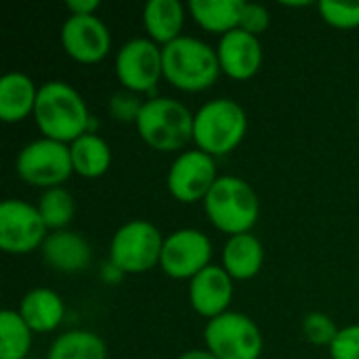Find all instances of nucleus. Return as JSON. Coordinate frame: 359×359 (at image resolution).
<instances>
[{
    "mask_svg": "<svg viewBox=\"0 0 359 359\" xmlns=\"http://www.w3.org/2000/svg\"><path fill=\"white\" fill-rule=\"evenodd\" d=\"M34 122L42 137L65 145L86 133H95V120L84 97L65 80H48L40 84Z\"/></svg>",
    "mask_w": 359,
    "mask_h": 359,
    "instance_id": "nucleus-1",
    "label": "nucleus"
},
{
    "mask_svg": "<svg viewBox=\"0 0 359 359\" xmlns=\"http://www.w3.org/2000/svg\"><path fill=\"white\" fill-rule=\"evenodd\" d=\"M162 63L164 80L183 93L208 90L223 74L217 48L194 36H181L162 46Z\"/></svg>",
    "mask_w": 359,
    "mask_h": 359,
    "instance_id": "nucleus-2",
    "label": "nucleus"
},
{
    "mask_svg": "<svg viewBox=\"0 0 359 359\" xmlns=\"http://www.w3.org/2000/svg\"><path fill=\"white\" fill-rule=\"evenodd\" d=\"M202 204L212 227L229 238L250 233L261 212L257 191L236 175H221Z\"/></svg>",
    "mask_w": 359,
    "mask_h": 359,
    "instance_id": "nucleus-3",
    "label": "nucleus"
},
{
    "mask_svg": "<svg viewBox=\"0 0 359 359\" xmlns=\"http://www.w3.org/2000/svg\"><path fill=\"white\" fill-rule=\"evenodd\" d=\"M248 130L246 109L229 97L206 101L194 114V145L196 149L221 158L238 149Z\"/></svg>",
    "mask_w": 359,
    "mask_h": 359,
    "instance_id": "nucleus-4",
    "label": "nucleus"
},
{
    "mask_svg": "<svg viewBox=\"0 0 359 359\" xmlns=\"http://www.w3.org/2000/svg\"><path fill=\"white\" fill-rule=\"evenodd\" d=\"M135 126L141 141L162 154L181 151L194 143V114L172 97L147 99Z\"/></svg>",
    "mask_w": 359,
    "mask_h": 359,
    "instance_id": "nucleus-5",
    "label": "nucleus"
},
{
    "mask_svg": "<svg viewBox=\"0 0 359 359\" xmlns=\"http://www.w3.org/2000/svg\"><path fill=\"white\" fill-rule=\"evenodd\" d=\"M164 238L166 236H162V231L145 219L128 221L109 242V263L124 276L147 273L160 265Z\"/></svg>",
    "mask_w": 359,
    "mask_h": 359,
    "instance_id": "nucleus-6",
    "label": "nucleus"
},
{
    "mask_svg": "<svg viewBox=\"0 0 359 359\" xmlns=\"http://www.w3.org/2000/svg\"><path fill=\"white\" fill-rule=\"evenodd\" d=\"M15 170L23 183L42 191L63 187V183L74 175L69 145L46 137L34 139L17 154Z\"/></svg>",
    "mask_w": 359,
    "mask_h": 359,
    "instance_id": "nucleus-7",
    "label": "nucleus"
},
{
    "mask_svg": "<svg viewBox=\"0 0 359 359\" xmlns=\"http://www.w3.org/2000/svg\"><path fill=\"white\" fill-rule=\"evenodd\" d=\"M204 345L219 359H259L263 353V334L246 313L227 311L206 322Z\"/></svg>",
    "mask_w": 359,
    "mask_h": 359,
    "instance_id": "nucleus-8",
    "label": "nucleus"
},
{
    "mask_svg": "<svg viewBox=\"0 0 359 359\" xmlns=\"http://www.w3.org/2000/svg\"><path fill=\"white\" fill-rule=\"evenodd\" d=\"M116 76L124 90L145 95L164 78L162 46L149 38H133L118 48Z\"/></svg>",
    "mask_w": 359,
    "mask_h": 359,
    "instance_id": "nucleus-9",
    "label": "nucleus"
},
{
    "mask_svg": "<svg viewBox=\"0 0 359 359\" xmlns=\"http://www.w3.org/2000/svg\"><path fill=\"white\" fill-rule=\"evenodd\" d=\"M48 233L34 204L19 198L0 204V248L6 255H29L42 248Z\"/></svg>",
    "mask_w": 359,
    "mask_h": 359,
    "instance_id": "nucleus-10",
    "label": "nucleus"
},
{
    "mask_svg": "<svg viewBox=\"0 0 359 359\" xmlns=\"http://www.w3.org/2000/svg\"><path fill=\"white\" fill-rule=\"evenodd\" d=\"M219 177L217 158L200 149H185L172 160L166 175V187L177 202L196 204L206 200Z\"/></svg>",
    "mask_w": 359,
    "mask_h": 359,
    "instance_id": "nucleus-11",
    "label": "nucleus"
},
{
    "mask_svg": "<svg viewBox=\"0 0 359 359\" xmlns=\"http://www.w3.org/2000/svg\"><path fill=\"white\" fill-rule=\"evenodd\" d=\"M212 242L194 227H183L164 238L160 269L172 280H194L200 271L210 267Z\"/></svg>",
    "mask_w": 359,
    "mask_h": 359,
    "instance_id": "nucleus-12",
    "label": "nucleus"
},
{
    "mask_svg": "<svg viewBox=\"0 0 359 359\" xmlns=\"http://www.w3.org/2000/svg\"><path fill=\"white\" fill-rule=\"evenodd\" d=\"M61 48L82 65L103 61L111 50L109 27L97 15H69L59 32Z\"/></svg>",
    "mask_w": 359,
    "mask_h": 359,
    "instance_id": "nucleus-13",
    "label": "nucleus"
},
{
    "mask_svg": "<svg viewBox=\"0 0 359 359\" xmlns=\"http://www.w3.org/2000/svg\"><path fill=\"white\" fill-rule=\"evenodd\" d=\"M215 48H217L221 72L231 80H240V82L250 80L259 74L263 65L261 40L240 27L221 36Z\"/></svg>",
    "mask_w": 359,
    "mask_h": 359,
    "instance_id": "nucleus-14",
    "label": "nucleus"
},
{
    "mask_svg": "<svg viewBox=\"0 0 359 359\" xmlns=\"http://www.w3.org/2000/svg\"><path fill=\"white\" fill-rule=\"evenodd\" d=\"M233 284L236 282L223 267H219V265L206 267L194 280H189L191 309L200 318H206L208 322L227 313L229 305L233 301V292H236Z\"/></svg>",
    "mask_w": 359,
    "mask_h": 359,
    "instance_id": "nucleus-15",
    "label": "nucleus"
},
{
    "mask_svg": "<svg viewBox=\"0 0 359 359\" xmlns=\"http://www.w3.org/2000/svg\"><path fill=\"white\" fill-rule=\"evenodd\" d=\"M44 263L59 273H80L93 261L88 240L72 229L50 231L40 248Z\"/></svg>",
    "mask_w": 359,
    "mask_h": 359,
    "instance_id": "nucleus-16",
    "label": "nucleus"
},
{
    "mask_svg": "<svg viewBox=\"0 0 359 359\" xmlns=\"http://www.w3.org/2000/svg\"><path fill=\"white\" fill-rule=\"evenodd\" d=\"M265 263V248L261 240L250 233L227 238L221 255V267L231 276L233 282H246L261 273Z\"/></svg>",
    "mask_w": 359,
    "mask_h": 359,
    "instance_id": "nucleus-17",
    "label": "nucleus"
},
{
    "mask_svg": "<svg viewBox=\"0 0 359 359\" xmlns=\"http://www.w3.org/2000/svg\"><path fill=\"white\" fill-rule=\"evenodd\" d=\"M36 82L23 72H8L0 78V120L6 124L23 122L34 116L38 101Z\"/></svg>",
    "mask_w": 359,
    "mask_h": 359,
    "instance_id": "nucleus-18",
    "label": "nucleus"
},
{
    "mask_svg": "<svg viewBox=\"0 0 359 359\" xmlns=\"http://www.w3.org/2000/svg\"><path fill=\"white\" fill-rule=\"evenodd\" d=\"M19 316L32 328L34 334H46L57 330L65 320V303L50 288H32L19 303Z\"/></svg>",
    "mask_w": 359,
    "mask_h": 359,
    "instance_id": "nucleus-19",
    "label": "nucleus"
},
{
    "mask_svg": "<svg viewBox=\"0 0 359 359\" xmlns=\"http://www.w3.org/2000/svg\"><path fill=\"white\" fill-rule=\"evenodd\" d=\"M185 6L179 0H149L143 6V27L149 40L166 46L183 36Z\"/></svg>",
    "mask_w": 359,
    "mask_h": 359,
    "instance_id": "nucleus-20",
    "label": "nucleus"
},
{
    "mask_svg": "<svg viewBox=\"0 0 359 359\" xmlns=\"http://www.w3.org/2000/svg\"><path fill=\"white\" fill-rule=\"evenodd\" d=\"M242 6L244 0H191L187 13L204 32L225 36L240 27Z\"/></svg>",
    "mask_w": 359,
    "mask_h": 359,
    "instance_id": "nucleus-21",
    "label": "nucleus"
},
{
    "mask_svg": "<svg viewBox=\"0 0 359 359\" xmlns=\"http://www.w3.org/2000/svg\"><path fill=\"white\" fill-rule=\"evenodd\" d=\"M74 175L84 179H99L111 166V147L97 133H86L69 143Z\"/></svg>",
    "mask_w": 359,
    "mask_h": 359,
    "instance_id": "nucleus-22",
    "label": "nucleus"
},
{
    "mask_svg": "<svg viewBox=\"0 0 359 359\" xmlns=\"http://www.w3.org/2000/svg\"><path fill=\"white\" fill-rule=\"evenodd\" d=\"M46 359H107V345L93 330H69L50 343Z\"/></svg>",
    "mask_w": 359,
    "mask_h": 359,
    "instance_id": "nucleus-23",
    "label": "nucleus"
},
{
    "mask_svg": "<svg viewBox=\"0 0 359 359\" xmlns=\"http://www.w3.org/2000/svg\"><path fill=\"white\" fill-rule=\"evenodd\" d=\"M34 332L17 309L0 313V359H25L32 351Z\"/></svg>",
    "mask_w": 359,
    "mask_h": 359,
    "instance_id": "nucleus-24",
    "label": "nucleus"
},
{
    "mask_svg": "<svg viewBox=\"0 0 359 359\" xmlns=\"http://www.w3.org/2000/svg\"><path fill=\"white\" fill-rule=\"evenodd\" d=\"M36 208H38L44 225L48 227V231L69 229V223L76 212L74 196L65 187H55V189L42 191Z\"/></svg>",
    "mask_w": 359,
    "mask_h": 359,
    "instance_id": "nucleus-25",
    "label": "nucleus"
},
{
    "mask_svg": "<svg viewBox=\"0 0 359 359\" xmlns=\"http://www.w3.org/2000/svg\"><path fill=\"white\" fill-rule=\"evenodd\" d=\"M339 330L341 328L337 326V322L328 313H322V311H313L303 320L305 339L311 345H318V347H328L330 349V345L334 343Z\"/></svg>",
    "mask_w": 359,
    "mask_h": 359,
    "instance_id": "nucleus-26",
    "label": "nucleus"
},
{
    "mask_svg": "<svg viewBox=\"0 0 359 359\" xmlns=\"http://www.w3.org/2000/svg\"><path fill=\"white\" fill-rule=\"evenodd\" d=\"M322 19L334 29H358L359 27V4L322 0L318 4Z\"/></svg>",
    "mask_w": 359,
    "mask_h": 359,
    "instance_id": "nucleus-27",
    "label": "nucleus"
},
{
    "mask_svg": "<svg viewBox=\"0 0 359 359\" xmlns=\"http://www.w3.org/2000/svg\"><path fill=\"white\" fill-rule=\"evenodd\" d=\"M143 99L141 95L137 93H130V90H118L109 97L107 101V111L109 116L120 122V124H137L139 120V114L143 109Z\"/></svg>",
    "mask_w": 359,
    "mask_h": 359,
    "instance_id": "nucleus-28",
    "label": "nucleus"
},
{
    "mask_svg": "<svg viewBox=\"0 0 359 359\" xmlns=\"http://www.w3.org/2000/svg\"><path fill=\"white\" fill-rule=\"evenodd\" d=\"M271 25V13L267 6L259 4V2H246L242 6V19H240V29L252 34V36H261L269 29Z\"/></svg>",
    "mask_w": 359,
    "mask_h": 359,
    "instance_id": "nucleus-29",
    "label": "nucleus"
},
{
    "mask_svg": "<svg viewBox=\"0 0 359 359\" xmlns=\"http://www.w3.org/2000/svg\"><path fill=\"white\" fill-rule=\"evenodd\" d=\"M328 351L330 359H359V324L341 328Z\"/></svg>",
    "mask_w": 359,
    "mask_h": 359,
    "instance_id": "nucleus-30",
    "label": "nucleus"
},
{
    "mask_svg": "<svg viewBox=\"0 0 359 359\" xmlns=\"http://www.w3.org/2000/svg\"><path fill=\"white\" fill-rule=\"evenodd\" d=\"M69 15H97L99 2L97 0H69L65 2Z\"/></svg>",
    "mask_w": 359,
    "mask_h": 359,
    "instance_id": "nucleus-31",
    "label": "nucleus"
},
{
    "mask_svg": "<svg viewBox=\"0 0 359 359\" xmlns=\"http://www.w3.org/2000/svg\"><path fill=\"white\" fill-rule=\"evenodd\" d=\"M122 278H124V273H122L116 265H111L109 261H107V265L101 269V280L107 282V284H118Z\"/></svg>",
    "mask_w": 359,
    "mask_h": 359,
    "instance_id": "nucleus-32",
    "label": "nucleus"
},
{
    "mask_svg": "<svg viewBox=\"0 0 359 359\" xmlns=\"http://www.w3.org/2000/svg\"><path fill=\"white\" fill-rule=\"evenodd\" d=\"M177 359H219V358H215L208 349H189V351L181 353Z\"/></svg>",
    "mask_w": 359,
    "mask_h": 359,
    "instance_id": "nucleus-33",
    "label": "nucleus"
},
{
    "mask_svg": "<svg viewBox=\"0 0 359 359\" xmlns=\"http://www.w3.org/2000/svg\"><path fill=\"white\" fill-rule=\"evenodd\" d=\"M358 118H359V99H358Z\"/></svg>",
    "mask_w": 359,
    "mask_h": 359,
    "instance_id": "nucleus-34",
    "label": "nucleus"
}]
</instances>
